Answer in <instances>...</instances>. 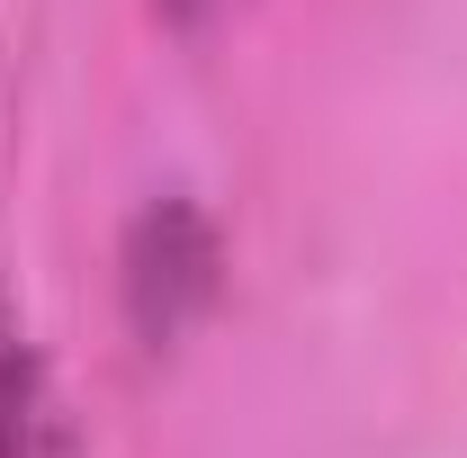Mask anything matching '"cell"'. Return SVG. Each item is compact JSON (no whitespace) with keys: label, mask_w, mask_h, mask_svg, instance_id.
Listing matches in <instances>:
<instances>
[{"label":"cell","mask_w":467,"mask_h":458,"mask_svg":"<svg viewBox=\"0 0 467 458\" xmlns=\"http://www.w3.org/2000/svg\"><path fill=\"white\" fill-rule=\"evenodd\" d=\"M0 458H72V413H63L55 359L9 297H0Z\"/></svg>","instance_id":"obj_1"},{"label":"cell","mask_w":467,"mask_h":458,"mask_svg":"<svg viewBox=\"0 0 467 458\" xmlns=\"http://www.w3.org/2000/svg\"><path fill=\"white\" fill-rule=\"evenodd\" d=\"M162 9H171V27H189V36H198V27H216V18H225L234 0H162Z\"/></svg>","instance_id":"obj_2"}]
</instances>
